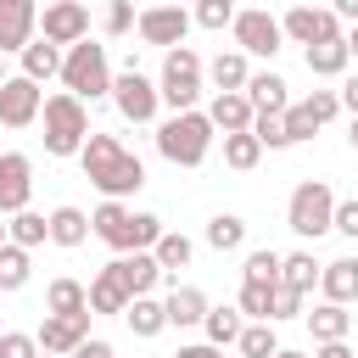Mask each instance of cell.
Masks as SVG:
<instances>
[{
    "instance_id": "1",
    "label": "cell",
    "mask_w": 358,
    "mask_h": 358,
    "mask_svg": "<svg viewBox=\"0 0 358 358\" xmlns=\"http://www.w3.org/2000/svg\"><path fill=\"white\" fill-rule=\"evenodd\" d=\"M78 162H84V179H90L106 201H123V196H134V190L145 185V162H140V157H134L117 134L90 129V140H84Z\"/></svg>"
},
{
    "instance_id": "2",
    "label": "cell",
    "mask_w": 358,
    "mask_h": 358,
    "mask_svg": "<svg viewBox=\"0 0 358 358\" xmlns=\"http://www.w3.org/2000/svg\"><path fill=\"white\" fill-rule=\"evenodd\" d=\"M90 235L106 241L117 257H134V252H151L162 241V218L157 213H129L123 201H101L90 213Z\"/></svg>"
},
{
    "instance_id": "3",
    "label": "cell",
    "mask_w": 358,
    "mask_h": 358,
    "mask_svg": "<svg viewBox=\"0 0 358 358\" xmlns=\"http://www.w3.org/2000/svg\"><path fill=\"white\" fill-rule=\"evenodd\" d=\"M157 151L173 162V168H201L207 151H213V123L207 112H173L168 123H157Z\"/></svg>"
},
{
    "instance_id": "4",
    "label": "cell",
    "mask_w": 358,
    "mask_h": 358,
    "mask_svg": "<svg viewBox=\"0 0 358 358\" xmlns=\"http://www.w3.org/2000/svg\"><path fill=\"white\" fill-rule=\"evenodd\" d=\"M39 117H45V151L50 157H78L84 151V140H90V106L78 101V95H50L45 106H39Z\"/></svg>"
},
{
    "instance_id": "5",
    "label": "cell",
    "mask_w": 358,
    "mask_h": 358,
    "mask_svg": "<svg viewBox=\"0 0 358 358\" xmlns=\"http://www.w3.org/2000/svg\"><path fill=\"white\" fill-rule=\"evenodd\" d=\"M62 84H67V95H78V101H101V95H112L106 45L78 39L73 50H62Z\"/></svg>"
},
{
    "instance_id": "6",
    "label": "cell",
    "mask_w": 358,
    "mask_h": 358,
    "mask_svg": "<svg viewBox=\"0 0 358 358\" xmlns=\"http://www.w3.org/2000/svg\"><path fill=\"white\" fill-rule=\"evenodd\" d=\"M330 218H336V190H330L324 179H302V185L291 190V201H285L291 235L319 241V235H330Z\"/></svg>"
},
{
    "instance_id": "7",
    "label": "cell",
    "mask_w": 358,
    "mask_h": 358,
    "mask_svg": "<svg viewBox=\"0 0 358 358\" xmlns=\"http://www.w3.org/2000/svg\"><path fill=\"white\" fill-rule=\"evenodd\" d=\"M157 95H162V106H173V112H196V101H201V56H196L190 45H179V50L162 56Z\"/></svg>"
},
{
    "instance_id": "8",
    "label": "cell",
    "mask_w": 358,
    "mask_h": 358,
    "mask_svg": "<svg viewBox=\"0 0 358 358\" xmlns=\"http://www.w3.org/2000/svg\"><path fill=\"white\" fill-rule=\"evenodd\" d=\"M112 101H117L123 123H151V117H157V106H162L157 84H151L140 67H129V73H117V78H112Z\"/></svg>"
},
{
    "instance_id": "9",
    "label": "cell",
    "mask_w": 358,
    "mask_h": 358,
    "mask_svg": "<svg viewBox=\"0 0 358 358\" xmlns=\"http://www.w3.org/2000/svg\"><path fill=\"white\" fill-rule=\"evenodd\" d=\"M39 39L56 45V50H62V45L73 50L78 39H90V11H84L78 0H56V6H45V11H39Z\"/></svg>"
},
{
    "instance_id": "10",
    "label": "cell",
    "mask_w": 358,
    "mask_h": 358,
    "mask_svg": "<svg viewBox=\"0 0 358 358\" xmlns=\"http://www.w3.org/2000/svg\"><path fill=\"white\" fill-rule=\"evenodd\" d=\"M280 34L308 50V45H319V39H341V22H336L330 6H291V11L280 17Z\"/></svg>"
},
{
    "instance_id": "11",
    "label": "cell",
    "mask_w": 358,
    "mask_h": 358,
    "mask_svg": "<svg viewBox=\"0 0 358 358\" xmlns=\"http://www.w3.org/2000/svg\"><path fill=\"white\" fill-rule=\"evenodd\" d=\"M134 28H140L145 45H168V50H179L185 34H190V11H185V6H145V11L134 17Z\"/></svg>"
},
{
    "instance_id": "12",
    "label": "cell",
    "mask_w": 358,
    "mask_h": 358,
    "mask_svg": "<svg viewBox=\"0 0 358 358\" xmlns=\"http://www.w3.org/2000/svg\"><path fill=\"white\" fill-rule=\"evenodd\" d=\"M229 28H235L241 56H274V50H280V39H285V34H280V17L257 11V6H252V11H235V22H229Z\"/></svg>"
},
{
    "instance_id": "13",
    "label": "cell",
    "mask_w": 358,
    "mask_h": 358,
    "mask_svg": "<svg viewBox=\"0 0 358 358\" xmlns=\"http://www.w3.org/2000/svg\"><path fill=\"white\" fill-rule=\"evenodd\" d=\"M34 196V162L22 151H6L0 157V218H17Z\"/></svg>"
},
{
    "instance_id": "14",
    "label": "cell",
    "mask_w": 358,
    "mask_h": 358,
    "mask_svg": "<svg viewBox=\"0 0 358 358\" xmlns=\"http://www.w3.org/2000/svg\"><path fill=\"white\" fill-rule=\"evenodd\" d=\"M39 352H50V358H73L84 341H90V313H73V319H56V313H45V324H39Z\"/></svg>"
},
{
    "instance_id": "15",
    "label": "cell",
    "mask_w": 358,
    "mask_h": 358,
    "mask_svg": "<svg viewBox=\"0 0 358 358\" xmlns=\"http://www.w3.org/2000/svg\"><path fill=\"white\" fill-rule=\"evenodd\" d=\"M34 28H39V6L34 0H0V56H22L34 45Z\"/></svg>"
},
{
    "instance_id": "16",
    "label": "cell",
    "mask_w": 358,
    "mask_h": 358,
    "mask_svg": "<svg viewBox=\"0 0 358 358\" xmlns=\"http://www.w3.org/2000/svg\"><path fill=\"white\" fill-rule=\"evenodd\" d=\"M39 106H45V95H39V84H28L22 73L0 84V123H6V129H28V123L39 117Z\"/></svg>"
},
{
    "instance_id": "17",
    "label": "cell",
    "mask_w": 358,
    "mask_h": 358,
    "mask_svg": "<svg viewBox=\"0 0 358 358\" xmlns=\"http://www.w3.org/2000/svg\"><path fill=\"white\" fill-rule=\"evenodd\" d=\"M319 291H324V302H336V308L358 302V257H336V263H324V268H319Z\"/></svg>"
},
{
    "instance_id": "18",
    "label": "cell",
    "mask_w": 358,
    "mask_h": 358,
    "mask_svg": "<svg viewBox=\"0 0 358 358\" xmlns=\"http://www.w3.org/2000/svg\"><path fill=\"white\" fill-rule=\"evenodd\" d=\"M112 268H117V280H123L129 302H134V296H151V285L162 280V268H157V257H151V252H134V257H112Z\"/></svg>"
},
{
    "instance_id": "19",
    "label": "cell",
    "mask_w": 358,
    "mask_h": 358,
    "mask_svg": "<svg viewBox=\"0 0 358 358\" xmlns=\"http://www.w3.org/2000/svg\"><path fill=\"white\" fill-rule=\"evenodd\" d=\"M241 95L252 101V112H268V117H280V112L291 106V95H285V78H280V73H252Z\"/></svg>"
},
{
    "instance_id": "20",
    "label": "cell",
    "mask_w": 358,
    "mask_h": 358,
    "mask_svg": "<svg viewBox=\"0 0 358 358\" xmlns=\"http://www.w3.org/2000/svg\"><path fill=\"white\" fill-rule=\"evenodd\" d=\"M252 101L246 95H213V106H207V123H213V134L224 129V134H246L252 129Z\"/></svg>"
},
{
    "instance_id": "21",
    "label": "cell",
    "mask_w": 358,
    "mask_h": 358,
    "mask_svg": "<svg viewBox=\"0 0 358 358\" xmlns=\"http://www.w3.org/2000/svg\"><path fill=\"white\" fill-rule=\"evenodd\" d=\"M45 229H50V241L56 246H84L90 241V213L84 207H56V213H45Z\"/></svg>"
},
{
    "instance_id": "22",
    "label": "cell",
    "mask_w": 358,
    "mask_h": 358,
    "mask_svg": "<svg viewBox=\"0 0 358 358\" xmlns=\"http://www.w3.org/2000/svg\"><path fill=\"white\" fill-rule=\"evenodd\" d=\"M162 313H168V324H173V330L201 324V319H207V296H201L196 285H173V291L162 296Z\"/></svg>"
},
{
    "instance_id": "23",
    "label": "cell",
    "mask_w": 358,
    "mask_h": 358,
    "mask_svg": "<svg viewBox=\"0 0 358 358\" xmlns=\"http://www.w3.org/2000/svg\"><path fill=\"white\" fill-rule=\"evenodd\" d=\"M207 78L218 84V95H241V90H246V78H252V67H246V56H241V50H218V56L207 62Z\"/></svg>"
},
{
    "instance_id": "24",
    "label": "cell",
    "mask_w": 358,
    "mask_h": 358,
    "mask_svg": "<svg viewBox=\"0 0 358 358\" xmlns=\"http://www.w3.org/2000/svg\"><path fill=\"white\" fill-rule=\"evenodd\" d=\"M84 291H90V313H123V308H129V291H123V280H117L112 263H106Z\"/></svg>"
},
{
    "instance_id": "25",
    "label": "cell",
    "mask_w": 358,
    "mask_h": 358,
    "mask_svg": "<svg viewBox=\"0 0 358 358\" xmlns=\"http://www.w3.org/2000/svg\"><path fill=\"white\" fill-rule=\"evenodd\" d=\"M319 268H324V263H313V252H285V257H280V285L296 291V296H308V291L319 285Z\"/></svg>"
},
{
    "instance_id": "26",
    "label": "cell",
    "mask_w": 358,
    "mask_h": 358,
    "mask_svg": "<svg viewBox=\"0 0 358 358\" xmlns=\"http://www.w3.org/2000/svg\"><path fill=\"white\" fill-rule=\"evenodd\" d=\"M123 324H129L140 341H151V336H162V330H168V313H162V302H157V296H134V302L123 308Z\"/></svg>"
},
{
    "instance_id": "27",
    "label": "cell",
    "mask_w": 358,
    "mask_h": 358,
    "mask_svg": "<svg viewBox=\"0 0 358 358\" xmlns=\"http://www.w3.org/2000/svg\"><path fill=\"white\" fill-rule=\"evenodd\" d=\"M308 319V330H313V341L324 347V341H347V330H352V313L347 308H336V302H319L313 313H302Z\"/></svg>"
},
{
    "instance_id": "28",
    "label": "cell",
    "mask_w": 358,
    "mask_h": 358,
    "mask_svg": "<svg viewBox=\"0 0 358 358\" xmlns=\"http://www.w3.org/2000/svg\"><path fill=\"white\" fill-rule=\"evenodd\" d=\"M302 56H308V73H313V78H341L347 62H352L341 39H319V45H308Z\"/></svg>"
},
{
    "instance_id": "29",
    "label": "cell",
    "mask_w": 358,
    "mask_h": 358,
    "mask_svg": "<svg viewBox=\"0 0 358 358\" xmlns=\"http://www.w3.org/2000/svg\"><path fill=\"white\" fill-rule=\"evenodd\" d=\"M151 257H157V268H162V274H179V268H190L196 241H190V235H179V229H162V241L151 246Z\"/></svg>"
},
{
    "instance_id": "30",
    "label": "cell",
    "mask_w": 358,
    "mask_h": 358,
    "mask_svg": "<svg viewBox=\"0 0 358 358\" xmlns=\"http://www.w3.org/2000/svg\"><path fill=\"white\" fill-rule=\"evenodd\" d=\"M45 308L56 313V319H73V313H90V291L78 285V280H50V291H45Z\"/></svg>"
},
{
    "instance_id": "31",
    "label": "cell",
    "mask_w": 358,
    "mask_h": 358,
    "mask_svg": "<svg viewBox=\"0 0 358 358\" xmlns=\"http://www.w3.org/2000/svg\"><path fill=\"white\" fill-rule=\"evenodd\" d=\"M22 78H28V84L62 78V50H56V45H45V39H34V45L22 50Z\"/></svg>"
},
{
    "instance_id": "32",
    "label": "cell",
    "mask_w": 358,
    "mask_h": 358,
    "mask_svg": "<svg viewBox=\"0 0 358 358\" xmlns=\"http://www.w3.org/2000/svg\"><path fill=\"white\" fill-rule=\"evenodd\" d=\"M207 246L213 252H241L246 246V218L241 213H213L207 218Z\"/></svg>"
},
{
    "instance_id": "33",
    "label": "cell",
    "mask_w": 358,
    "mask_h": 358,
    "mask_svg": "<svg viewBox=\"0 0 358 358\" xmlns=\"http://www.w3.org/2000/svg\"><path fill=\"white\" fill-rule=\"evenodd\" d=\"M201 330H207V347H218V352H224L229 341H241V330H246V324H241V313H235V308L224 302V308H207Z\"/></svg>"
},
{
    "instance_id": "34",
    "label": "cell",
    "mask_w": 358,
    "mask_h": 358,
    "mask_svg": "<svg viewBox=\"0 0 358 358\" xmlns=\"http://www.w3.org/2000/svg\"><path fill=\"white\" fill-rule=\"evenodd\" d=\"M6 241L11 246H22V252H34L39 241H50V229H45V213H17V218H6Z\"/></svg>"
},
{
    "instance_id": "35",
    "label": "cell",
    "mask_w": 358,
    "mask_h": 358,
    "mask_svg": "<svg viewBox=\"0 0 358 358\" xmlns=\"http://www.w3.org/2000/svg\"><path fill=\"white\" fill-rule=\"evenodd\" d=\"M257 162H263V145L252 140V129H246V134H224V168L246 173V168H257Z\"/></svg>"
},
{
    "instance_id": "36",
    "label": "cell",
    "mask_w": 358,
    "mask_h": 358,
    "mask_svg": "<svg viewBox=\"0 0 358 358\" xmlns=\"http://www.w3.org/2000/svg\"><path fill=\"white\" fill-rule=\"evenodd\" d=\"M28 274H34L28 252L6 241V246H0V291H22V285H28Z\"/></svg>"
},
{
    "instance_id": "37",
    "label": "cell",
    "mask_w": 358,
    "mask_h": 358,
    "mask_svg": "<svg viewBox=\"0 0 358 358\" xmlns=\"http://www.w3.org/2000/svg\"><path fill=\"white\" fill-rule=\"evenodd\" d=\"M246 285H280V252L274 246H257V252H246Z\"/></svg>"
},
{
    "instance_id": "38",
    "label": "cell",
    "mask_w": 358,
    "mask_h": 358,
    "mask_svg": "<svg viewBox=\"0 0 358 358\" xmlns=\"http://www.w3.org/2000/svg\"><path fill=\"white\" fill-rule=\"evenodd\" d=\"M252 140H257L263 151H285V145H291V134H285V112H280V117L257 112V117H252Z\"/></svg>"
},
{
    "instance_id": "39",
    "label": "cell",
    "mask_w": 358,
    "mask_h": 358,
    "mask_svg": "<svg viewBox=\"0 0 358 358\" xmlns=\"http://www.w3.org/2000/svg\"><path fill=\"white\" fill-rule=\"evenodd\" d=\"M235 347H241V358H274V352H280V341H274V324H246Z\"/></svg>"
},
{
    "instance_id": "40",
    "label": "cell",
    "mask_w": 358,
    "mask_h": 358,
    "mask_svg": "<svg viewBox=\"0 0 358 358\" xmlns=\"http://www.w3.org/2000/svg\"><path fill=\"white\" fill-rule=\"evenodd\" d=\"M268 296H274V285H241V302H235V313H246V319L268 324Z\"/></svg>"
},
{
    "instance_id": "41",
    "label": "cell",
    "mask_w": 358,
    "mask_h": 358,
    "mask_svg": "<svg viewBox=\"0 0 358 358\" xmlns=\"http://www.w3.org/2000/svg\"><path fill=\"white\" fill-rule=\"evenodd\" d=\"M190 22H201V28H229V22H235V6H229V0H201Z\"/></svg>"
},
{
    "instance_id": "42",
    "label": "cell",
    "mask_w": 358,
    "mask_h": 358,
    "mask_svg": "<svg viewBox=\"0 0 358 358\" xmlns=\"http://www.w3.org/2000/svg\"><path fill=\"white\" fill-rule=\"evenodd\" d=\"M280 319H302V296L285 285H274V296H268V324H280Z\"/></svg>"
},
{
    "instance_id": "43",
    "label": "cell",
    "mask_w": 358,
    "mask_h": 358,
    "mask_svg": "<svg viewBox=\"0 0 358 358\" xmlns=\"http://www.w3.org/2000/svg\"><path fill=\"white\" fill-rule=\"evenodd\" d=\"M302 112H308L313 123H330V117L341 112V101H336V90H313V95L302 101Z\"/></svg>"
},
{
    "instance_id": "44",
    "label": "cell",
    "mask_w": 358,
    "mask_h": 358,
    "mask_svg": "<svg viewBox=\"0 0 358 358\" xmlns=\"http://www.w3.org/2000/svg\"><path fill=\"white\" fill-rule=\"evenodd\" d=\"M101 28H106V34H129V28H134V6H129V0H112V6L101 11Z\"/></svg>"
},
{
    "instance_id": "45",
    "label": "cell",
    "mask_w": 358,
    "mask_h": 358,
    "mask_svg": "<svg viewBox=\"0 0 358 358\" xmlns=\"http://www.w3.org/2000/svg\"><path fill=\"white\" fill-rule=\"evenodd\" d=\"M313 129H319V123H313V117L302 112V101H296V106H285V134H291V145L313 140Z\"/></svg>"
},
{
    "instance_id": "46",
    "label": "cell",
    "mask_w": 358,
    "mask_h": 358,
    "mask_svg": "<svg viewBox=\"0 0 358 358\" xmlns=\"http://www.w3.org/2000/svg\"><path fill=\"white\" fill-rule=\"evenodd\" d=\"M0 358H39V341L22 336V330H6L0 336Z\"/></svg>"
},
{
    "instance_id": "47",
    "label": "cell",
    "mask_w": 358,
    "mask_h": 358,
    "mask_svg": "<svg viewBox=\"0 0 358 358\" xmlns=\"http://www.w3.org/2000/svg\"><path fill=\"white\" fill-rule=\"evenodd\" d=\"M330 229H336V235H347V241H358V196L336 201V218H330Z\"/></svg>"
},
{
    "instance_id": "48",
    "label": "cell",
    "mask_w": 358,
    "mask_h": 358,
    "mask_svg": "<svg viewBox=\"0 0 358 358\" xmlns=\"http://www.w3.org/2000/svg\"><path fill=\"white\" fill-rule=\"evenodd\" d=\"M336 101H341V106H347V112L358 117V73H347V78H341V90H336Z\"/></svg>"
},
{
    "instance_id": "49",
    "label": "cell",
    "mask_w": 358,
    "mask_h": 358,
    "mask_svg": "<svg viewBox=\"0 0 358 358\" xmlns=\"http://www.w3.org/2000/svg\"><path fill=\"white\" fill-rule=\"evenodd\" d=\"M73 358H117V352H112V341H101V336H90V341H84V347H78Z\"/></svg>"
},
{
    "instance_id": "50",
    "label": "cell",
    "mask_w": 358,
    "mask_h": 358,
    "mask_svg": "<svg viewBox=\"0 0 358 358\" xmlns=\"http://www.w3.org/2000/svg\"><path fill=\"white\" fill-rule=\"evenodd\" d=\"M313 358H358V352H352V347H347V341H324V347H319V352H313Z\"/></svg>"
},
{
    "instance_id": "51",
    "label": "cell",
    "mask_w": 358,
    "mask_h": 358,
    "mask_svg": "<svg viewBox=\"0 0 358 358\" xmlns=\"http://www.w3.org/2000/svg\"><path fill=\"white\" fill-rule=\"evenodd\" d=\"M173 358H218V347H207V341H190V347H179Z\"/></svg>"
},
{
    "instance_id": "52",
    "label": "cell",
    "mask_w": 358,
    "mask_h": 358,
    "mask_svg": "<svg viewBox=\"0 0 358 358\" xmlns=\"http://www.w3.org/2000/svg\"><path fill=\"white\" fill-rule=\"evenodd\" d=\"M330 11H336V22H358V0H336Z\"/></svg>"
},
{
    "instance_id": "53",
    "label": "cell",
    "mask_w": 358,
    "mask_h": 358,
    "mask_svg": "<svg viewBox=\"0 0 358 358\" xmlns=\"http://www.w3.org/2000/svg\"><path fill=\"white\" fill-rule=\"evenodd\" d=\"M341 45H347V56H358V22H352V28L341 34Z\"/></svg>"
},
{
    "instance_id": "54",
    "label": "cell",
    "mask_w": 358,
    "mask_h": 358,
    "mask_svg": "<svg viewBox=\"0 0 358 358\" xmlns=\"http://www.w3.org/2000/svg\"><path fill=\"white\" fill-rule=\"evenodd\" d=\"M347 145H352V151H358V117H352V129H347Z\"/></svg>"
},
{
    "instance_id": "55",
    "label": "cell",
    "mask_w": 358,
    "mask_h": 358,
    "mask_svg": "<svg viewBox=\"0 0 358 358\" xmlns=\"http://www.w3.org/2000/svg\"><path fill=\"white\" fill-rule=\"evenodd\" d=\"M6 78H11V73H6V56H0V84H6Z\"/></svg>"
},
{
    "instance_id": "56",
    "label": "cell",
    "mask_w": 358,
    "mask_h": 358,
    "mask_svg": "<svg viewBox=\"0 0 358 358\" xmlns=\"http://www.w3.org/2000/svg\"><path fill=\"white\" fill-rule=\"evenodd\" d=\"M274 358H302V352H285V347H280V352H274Z\"/></svg>"
},
{
    "instance_id": "57",
    "label": "cell",
    "mask_w": 358,
    "mask_h": 358,
    "mask_svg": "<svg viewBox=\"0 0 358 358\" xmlns=\"http://www.w3.org/2000/svg\"><path fill=\"white\" fill-rule=\"evenodd\" d=\"M0 246H6V224H0Z\"/></svg>"
},
{
    "instance_id": "58",
    "label": "cell",
    "mask_w": 358,
    "mask_h": 358,
    "mask_svg": "<svg viewBox=\"0 0 358 358\" xmlns=\"http://www.w3.org/2000/svg\"><path fill=\"white\" fill-rule=\"evenodd\" d=\"M39 358H50V352H39Z\"/></svg>"
}]
</instances>
